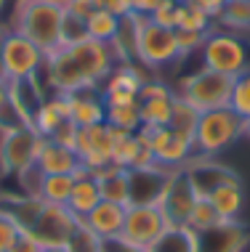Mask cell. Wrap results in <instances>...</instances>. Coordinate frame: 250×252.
I'll return each instance as SVG.
<instances>
[{
    "mask_svg": "<svg viewBox=\"0 0 250 252\" xmlns=\"http://www.w3.org/2000/svg\"><path fill=\"white\" fill-rule=\"evenodd\" d=\"M171 223L165 220L163 210L157 204H128L125 210V226H123V239L131 244L149 250L160 236L165 234V228Z\"/></svg>",
    "mask_w": 250,
    "mask_h": 252,
    "instance_id": "10",
    "label": "cell"
},
{
    "mask_svg": "<svg viewBox=\"0 0 250 252\" xmlns=\"http://www.w3.org/2000/svg\"><path fill=\"white\" fill-rule=\"evenodd\" d=\"M99 244H101L99 236H93L91 231L80 223V228L75 231V236H72V242L67 244V247H70V252H99Z\"/></svg>",
    "mask_w": 250,
    "mask_h": 252,
    "instance_id": "37",
    "label": "cell"
},
{
    "mask_svg": "<svg viewBox=\"0 0 250 252\" xmlns=\"http://www.w3.org/2000/svg\"><path fill=\"white\" fill-rule=\"evenodd\" d=\"M205 37H208V32L176 30V40H179V53H181V59L189 56V53H194V51H202V45H205Z\"/></svg>",
    "mask_w": 250,
    "mask_h": 252,
    "instance_id": "36",
    "label": "cell"
},
{
    "mask_svg": "<svg viewBox=\"0 0 250 252\" xmlns=\"http://www.w3.org/2000/svg\"><path fill=\"white\" fill-rule=\"evenodd\" d=\"M43 252H70V247H43Z\"/></svg>",
    "mask_w": 250,
    "mask_h": 252,
    "instance_id": "50",
    "label": "cell"
},
{
    "mask_svg": "<svg viewBox=\"0 0 250 252\" xmlns=\"http://www.w3.org/2000/svg\"><path fill=\"white\" fill-rule=\"evenodd\" d=\"M80 218L70 213L67 204H43L37 220L32 223V228L27 234H32L37 239L40 247H67L80 228Z\"/></svg>",
    "mask_w": 250,
    "mask_h": 252,
    "instance_id": "8",
    "label": "cell"
},
{
    "mask_svg": "<svg viewBox=\"0 0 250 252\" xmlns=\"http://www.w3.org/2000/svg\"><path fill=\"white\" fill-rule=\"evenodd\" d=\"M149 252H200L197 231L189 226H168L165 234L149 247Z\"/></svg>",
    "mask_w": 250,
    "mask_h": 252,
    "instance_id": "23",
    "label": "cell"
},
{
    "mask_svg": "<svg viewBox=\"0 0 250 252\" xmlns=\"http://www.w3.org/2000/svg\"><path fill=\"white\" fill-rule=\"evenodd\" d=\"M232 85L234 77L221 72H213L208 66H202L194 74H189L179 83V93L184 101H189L200 112H211V109H226L232 101Z\"/></svg>",
    "mask_w": 250,
    "mask_h": 252,
    "instance_id": "5",
    "label": "cell"
},
{
    "mask_svg": "<svg viewBox=\"0 0 250 252\" xmlns=\"http://www.w3.org/2000/svg\"><path fill=\"white\" fill-rule=\"evenodd\" d=\"M120 27H123V19H120V16H114V13H109V11L96 8L91 16L85 19V35L91 40H96V43L112 45L114 37H117V32H120Z\"/></svg>",
    "mask_w": 250,
    "mask_h": 252,
    "instance_id": "25",
    "label": "cell"
},
{
    "mask_svg": "<svg viewBox=\"0 0 250 252\" xmlns=\"http://www.w3.org/2000/svg\"><path fill=\"white\" fill-rule=\"evenodd\" d=\"M125 210H128L125 204L101 199L96 207H93L91 213L83 218V226L91 231L93 236H99V239H114V236L123 234V226H125Z\"/></svg>",
    "mask_w": 250,
    "mask_h": 252,
    "instance_id": "16",
    "label": "cell"
},
{
    "mask_svg": "<svg viewBox=\"0 0 250 252\" xmlns=\"http://www.w3.org/2000/svg\"><path fill=\"white\" fill-rule=\"evenodd\" d=\"M19 234H22V228L11 220V215H5L0 210V252H8L13 247V242L19 239Z\"/></svg>",
    "mask_w": 250,
    "mask_h": 252,
    "instance_id": "38",
    "label": "cell"
},
{
    "mask_svg": "<svg viewBox=\"0 0 250 252\" xmlns=\"http://www.w3.org/2000/svg\"><path fill=\"white\" fill-rule=\"evenodd\" d=\"M8 252H43V247L37 244V239L32 234H27V231H22L19 234V239L13 242V247Z\"/></svg>",
    "mask_w": 250,
    "mask_h": 252,
    "instance_id": "47",
    "label": "cell"
},
{
    "mask_svg": "<svg viewBox=\"0 0 250 252\" xmlns=\"http://www.w3.org/2000/svg\"><path fill=\"white\" fill-rule=\"evenodd\" d=\"M176 8H179V3L160 8L157 13H152V22H157L160 27H168V30H176Z\"/></svg>",
    "mask_w": 250,
    "mask_h": 252,
    "instance_id": "48",
    "label": "cell"
},
{
    "mask_svg": "<svg viewBox=\"0 0 250 252\" xmlns=\"http://www.w3.org/2000/svg\"><path fill=\"white\" fill-rule=\"evenodd\" d=\"M35 167L43 175H62V173H72V175H75V170L80 167V157L75 154V149L59 146L56 141L43 138V141H40V149H37Z\"/></svg>",
    "mask_w": 250,
    "mask_h": 252,
    "instance_id": "17",
    "label": "cell"
},
{
    "mask_svg": "<svg viewBox=\"0 0 250 252\" xmlns=\"http://www.w3.org/2000/svg\"><path fill=\"white\" fill-rule=\"evenodd\" d=\"M62 122H64V117H62V112L53 106V101L51 98H43V104H40L35 109V114H32L30 127L40 135V138H51V135L59 130V125H62Z\"/></svg>",
    "mask_w": 250,
    "mask_h": 252,
    "instance_id": "28",
    "label": "cell"
},
{
    "mask_svg": "<svg viewBox=\"0 0 250 252\" xmlns=\"http://www.w3.org/2000/svg\"><path fill=\"white\" fill-rule=\"evenodd\" d=\"M93 3H96V8L109 11V13H114V16H120V19L133 16V0H93Z\"/></svg>",
    "mask_w": 250,
    "mask_h": 252,
    "instance_id": "40",
    "label": "cell"
},
{
    "mask_svg": "<svg viewBox=\"0 0 250 252\" xmlns=\"http://www.w3.org/2000/svg\"><path fill=\"white\" fill-rule=\"evenodd\" d=\"M146 130H149V127H146ZM149 146L154 152L157 165L165 167V170L186 167L189 157H192V152H194V141L186 138V135H181V133H176L173 127L149 130Z\"/></svg>",
    "mask_w": 250,
    "mask_h": 252,
    "instance_id": "13",
    "label": "cell"
},
{
    "mask_svg": "<svg viewBox=\"0 0 250 252\" xmlns=\"http://www.w3.org/2000/svg\"><path fill=\"white\" fill-rule=\"evenodd\" d=\"M112 146H114V130L107 122L91 127H77V141H75V154L80 157V165L91 170V175L99 167L112 162Z\"/></svg>",
    "mask_w": 250,
    "mask_h": 252,
    "instance_id": "12",
    "label": "cell"
},
{
    "mask_svg": "<svg viewBox=\"0 0 250 252\" xmlns=\"http://www.w3.org/2000/svg\"><path fill=\"white\" fill-rule=\"evenodd\" d=\"M64 19L67 11L59 0H22L13 30L30 37L43 56H51L64 45Z\"/></svg>",
    "mask_w": 250,
    "mask_h": 252,
    "instance_id": "2",
    "label": "cell"
},
{
    "mask_svg": "<svg viewBox=\"0 0 250 252\" xmlns=\"http://www.w3.org/2000/svg\"><path fill=\"white\" fill-rule=\"evenodd\" d=\"M218 223H224V220H221L218 213H215V207L211 204V199H208V196H197V202H194L192 213H189L186 226L192 228V231H197V234H202V231L218 226Z\"/></svg>",
    "mask_w": 250,
    "mask_h": 252,
    "instance_id": "30",
    "label": "cell"
},
{
    "mask_svg": "<svg viewBox=\"0 0 250 252\" xmlns=\"http://www.w3.org/2000/svg\"><path fill=\"white\" fill-rule=\"evenodd\" d=\"M229 109H232V112L237 114L240 120H248V117H250V66L234 77Z\"/></svg>",
    "mask_w": 250,
    "mask_h": 252,
    "instance_id": "33",
    "label": "cell"
},
{
    "mask_svg": "<svg viewBox=\"0 0 250 252\" xmlns=\"http://www.w3.org/2000/svg\"><path fill=\"white\" fill-rule=\"evenodd\" d=\"M229 0H189V5H197L200 11H205L211 19H218L221 11L226 8Z\"/></svg>",
    "mask_w": 250,
    "mask_h": 252,
    "instance_id": "46",
    "label": "cell"
},
{
    "mask_svg": "<svg viewBox=\"0 0 250 252\" xmlns=\"http://www.w3.org/2000/svg\"><path fill=\"white\" fill-rule=\"evenodd\" d=\"M173 96H163V98H144L139 101V114H141V127H149V130H157V127H168L173 117Z\"/></svg>",
    "mask_w": 250,
    "mask_h": 252,
    "instance_id": "24",
    "label": "cell"
},
{
    "mask_svg": "<svg viewBox=\"0 0 250 252\" xmlns=\"http://www.w3.org/2000/svg\"><path fill=\"white\" fill-rule=\"evenodd\" d=\"M101 202V191H99V183L93 175H83V178H75V189H72L70 194V202H67V207H70L72 215H77L80 220L91 213L93 207Z\"/></svg>",
    "mask_w": 250,
    "mask_h": 252,
    "instance_id": "22",
    "label": "cell"
},
{
    "mask_svg": "<svg viewBox=\"0 0 250 252\" xmlns=\"http://www.w3.org/2000/svg\"><path fill=\"white\" fill-rule=\"evenodd\" d=\"M208 199L215 207V213L221 215V220H240V213L245 207V191H242V183L237 178L213 189L208 194Z\"/></svg>",
    "mask_w": 250,
    "mask_h": 252,
    "instance_id": "20",
    "label": "cell"
},
{
    "mask_svg": "<svg viewBox=\"0 0 250 252\" xmlns=\"http://www.w3.org/2000/svg\"><path fill=\"white\" fill-rule=\"evenodd\" d=\"M218 22L226 27L229 32H250V3H237V0H229L226 8L221 11Z\"/></svg>",
    "mask_w": 250,
    "mask_h": 252,
    "instance_id": "32",
    "label": "cell"
},
{
    "mask_svg": "<svg viewBox=\"0 0 250 252\" xmlns=\"http://www.w3.org/2000/svg\"><path fill=\"white\" fill-rule=\"evenodd\" d=\"M75 189V175L72 173H62V175H43L37 189V196L45 204H67L70 194Z\"/></svg>",
    "mask_w": 250,
    "mask_h": 252,
    "instance_id": "27",
    "label": "cell"
},
{
    "mask_svg": "<svg viewBox=\"0 0 250 252\" xmlns=\"http://www.w3.org/2000/svg\"><path fill=\"white\" fill-rule=\"evenodd\" d=\"M197 120H200V109H194L189 101H184L181 96L173 98V117H171V125L176 133L186 135V138L194 141V130H197Z\"/></svg>",
    "mask_w": 250,
    "mask_h": 252,
    "instance_id": "29",
    "label": "cell"
},
{
    "mask_svg": "<svg viewBox=\"0 0 250 252\" xmlns=\"http://www.w3.org/2000/svg\"><path fill=\"white\" fill-rule=\"evenodd\" d=\"M70 96H72L70 120L77 127H91V125H99V122H107V106H104V98H101L99 88L77 91V93H70Z\"/></svg>",
    "mask_w": 250,
    "mask_h": 252,
    "instance_id": "19",
    "label": "cell"
},
{
    "mask_svg": "<svg viewBox=\"0 0 250 252\" xmlns=\"http://www.w3.org/2000/svg\"><path fill=\"white\" fill-rule=\"evenodd\" d=\"M171 3H176V0H133V13L136 16H152V13H157Z\"/></svg>",
    "mask_w": 250,
    "mask_h": 252,
    "instance_id": "45",
    "label": "cell"
},
{
    "mask_svg": "<svg viewBox=\"0 0 250 252\" xmlns=\"http://www.w3.org/2000/svg\"><path fill=\"white\" fill-rule=\"evenodd\" d=\"M99 252H149L146 247H139V244L125 242L123 236H114V239H101Z\"/></svg>",
    "mask_w": 250,
    "mask_h": 252,
    "instance_id": "41",
    "label": "cell"
},
{
    "mask_svg": "<svg viewBox=\"0 0 250 252\" xmlns=\"http://www.w3.org/2000/svg\"><path fill=\"white\" fill-rule=\"evenodd\" d=\"M114 64L117 61L109 45L85 37L77 43H67L45 56L43 69L48 72V85L53 93H77L91 88L101 91V83L109 77Z\"/></svg>",
    "mask_w": 250,
    "mask_h": 252,
    "instance_id": "1",
    "label": "cell"
},
{
    "mask_svg": "<svg viewBox=\"0 0 250 252\" xmlns=\"http://www.w3.org/2000/svg\"><path fill=\"white\" fill-rule=\"evenodd\" d=\"M114 130V146H112V162L117 167H125V170H133L139 162V154H141V141L136 133H128V130H120V127H112Z\"/></svg>",
    "mask_w": 250,
    "mask_h": 252,
    "instance_id": "26",
    "label": "cell"
},
{
    "mask_svg": "<svg viewBox=\"0 0 250 252\" xmlns=\"http://www.w3.org/2000/svg\"><path fill=\"white\" fill-rule=\"evenodd\" d=\"M242 135H245V138H250V117L242 120Z\"/></svg>",
    "mask_w": 250,
    "mask_h": 252,
    "instance_id": "49",
    "label": "cell"
},
{
    "mask_svg": "<svg viewBox=\"0 0 250 252\" xmlns=\"http://www.w3.org/2000/svg\"><path fill=\"white\" fill-rule=\"evenodd\" d=\"M237 3H250V0H237Z\"/></svg>",
    "mask_w": 250,
    "mask_h": 252,
    "instance_id": "51",
    "label": "cell"
},
{
    "mask_svg": "<svg viewBox=\"0 0 250 252\" xmlns=\"http://www.w3.org/2000/svg\"><path fill=\"white\" fill-rule=\"evenodd\" d=\"M131 178V204H157L171 178V170L154 165L144 170H128Z\"/></svg>",
    "mask_w": 250,
    "mask_h": 252,
    "instance_id": "15",
    "label": "cell"
},
{
    "mask_svg": "<svg viewBox=\"0 0 250 252\" xmlns=\"http://www.w3.org/2000/svg\"><path fill=\"white\" fill-rule=\"evenodd\" d=\"M163 96H173V91L165 83H160V80H146V83L141 85V91H139V101H144V98H163Z\"/></svg>",
    "mask_w": 250,
    "mask_h": 252,
    "instance_id": "44",
    "label": "cell"
},
{
    "mask_svg": "<svg viewBox=\"0 0 250 252\" xmlns=\"http://www.w3.org/2000/svg\"><path fill=\"white\" fill-rule=\"evenodd\" d=\"M242 135V120L232 109H211L200 112L197 130H194V152L205 159L221 154Z\"/></svg>",
    "mask_w": 250,
    "mask_h": 252,
    "instance_id": "4",
    "label": "cell"
},
{
    "mask_svg": "<svg viewBox=\"0 0 250 252\" xmlns=\"http://www.w3.org/2000/svg\"><path fill=\"white\" fill-rule=\"evenodd\" d=\"M64 11L70 13V16L80 19V22H85V19L91 16L93 11H96V3H93V0H67V3H64Z\"/></svg>",
    "mask_w": 250,
    "mask_h": 252,
    "instance_id": "43",
    "label": "cell"
},
{
    "mask_svg": "<svg viewBox=\"0 0 250 252\" xmlns=\"http://www.w3.org/2000/svg\"><path fill=\"white\" fill-rule=\"evenodd\" d=\"M93 178L99 183L101 199L125 204V207L131 204V178H128L125 167H117L114 162H109V165L99 167L96 173H93Z\"/></svg>",
    "mask_w": 250,
    "mask_h": 252,
    "instance_id": "18",
    "label": "cell"
},
{
    "mask_svg": "<svg viewBox=\"0 0 250 252\" xmlns=\"http://www.w3.org/2000/svg\"><path fill=\"white\" fill-rule=\"evenodd\" d=\"M43 66V51L22 32L11 30L0 37V77H5L8 83H24V80H35Z\"/></svg>",
    "mask_w": 250,
    "mask_h": 252,
    "instance_id": "3",
    "label": "cell"
},
{
    "mask_svg": "<svg viewBox=\"0 0 250 252\" xmlns=\"http://www.w3.org/2000/svg\"><path fill=\"white\" fill-rule=\"evenodd\" d=\"M184 170H186L189 178H192V186L200 196H208L213 189H218L221 183L237 178L232 170L218 167V165H208V162H200V165H192V167H184Z\"/></svg>",
    "mask_w": 250,
    "mask_h": 252,
    "instance_id": "21",
    "label": "cell"
},
{
    "mask_svg": "<svg viewBox=\"0 0 250 252\" xmlns=\"http://www.w3.org/2000/svg\"><path fill=\"white\" fill-rule=\"evenodd\" d=\"M40 141L43 138L30 125L3 130V141H0V165H3V170L22 175L30 167H35Z\"/></svg>",
    "mask_w": 250,
    "mask_h": 252,
    "instance_id": "9",
    "label": "cell"
},
{
    "mask_svg": "<svg viewBox=\"0 0 250 252\" xmlns=\"http://www.w3.org/2000/svg\"><path fill=\"white\" fill-rule=\"evenodd\" d=\"M101 98H104V106H131L139 104L136 93H128V91H101Z\"/></svg>",
    "mask_w": 250,
    "mask_h": 252,
    "instance_id": "42",
    "label": "cell"
},
{
    "mask_svg": "<svg viewBox=\"0 0 250 252\" xmlns=\"http://www.w3.org/2000/svg\"><path fill=\"white\" fill-rule=\"evenodd\" d=\"M200 252H245L250 236L240 220H224L197 234Z\"/></svg>",
    "mask_w": 250,
    "mask_h": 252,
    "instance_id": "14",
    "label": "cell"
},
{
    "mask_svg": "<svg viewBox=\"0 0 250 252\" xmlns=\"http://www.w3.org/2000/svg\"><path fill=\"white\" fill-rule=\"evenodd\" d=\"M202 66L229 77H237L240 72H245L250 66V53L248 45L240 35L229 30H218V32H208L205 45H202Z\"/></svg>",
    "mask_w": 250,
    "mask_h": 252,
    "instance_id": "7",
    "label": "cell"
},
{
    "mask_svg": "<svg viewBox=\"0 0 250 252\" xmlns=\"http://www.w3.org/2000/svg\"><path fill=\"white\" fill-rule=\"evenodd\" d=\"M5 117H11V122L16 127L24 125L22 117L16 114V109H13V104H11V85H8V80L0 77V130H8V120H5Z\"/></svg>",
    "mask_w": 250,
    "mask_h": 252,
    "instance_id": "35",
    "label": "cell"
},
{
    "mask_svg": "<svg viewBox=\"0 0 250 252\" xmlns=\"http://www.w3.org/2000/svg\"><path fill=\"white\" fill-rule=\"evenodd\" d=\"M51 141H56L59 146H67V149H75V141H77V125L72 120H64L59 125V130L51 135Z\"/></svg>",
    "mask_w": 250,
    "mask_h": 252,
    "instance_id": "39",
    "label": "cell"
},
{
    "mask_svg": "<svg viewBox=\"0 0 250 252\" xmlns=\"http://www.w3.org/2000/svg\"><path fill=\"white\" fill-rule=\"evenodd\" d=\"M136 61L141 66H168L181 59L176 30L160 27L152 16H136Z\"/></svg>",
    "mask_w": 250,
    "mask_h": 252,
    "instance_id": "6",
    "label": "cell"
},
{
    "mask_svg": "<svg viewBox=\"0 0 250 252\" xmlns=\"http://www.w3.org/2000/svg\"><path fill=\"white\" fill-rule=\"evenodd\" d=\"M107 125L120 127V130H128V133H136L141 127L139 104H131V106H107Z\"/></svg>",
    "mask_w": 250,
    "mask_h": 252,
    "instance_id": "34",
    "label": "cell"
},
{
    "mask_svg": "<svg viewBox=\"0 0 250 252\" xmlns=\"http://www.w3.org/2000/svg\"><path fill=\"white\" fill-rule=\"evenodd\" d=\"M197 196L200 194L194 191L192 178L186 175L184 167H179V170H171V178L165 183V191L160 196L157 207L163 210L165 220L171 223V226H186L189 213H192Z\"/></svg>",
    "mask_w": 250,
    "mask_h": 252,
    "instance_id": "11",
    "label": "cell"
},
{
    "mask_svg": "<svg viewBox=\"0 0 250 252\" xmlns=\"http://www.w3.org/2000/svg\"><path fill=\"white\" fill-rule=\"evenodd\" d=\"M176 30H192V32H211V16L200 11L197 5L179 3L176 8Z\"/></svg>",
    "mask_w": 250,
    "mask_h": 252,
    "instance_id": "31",
    "label": "cell"
}]
</instances>
